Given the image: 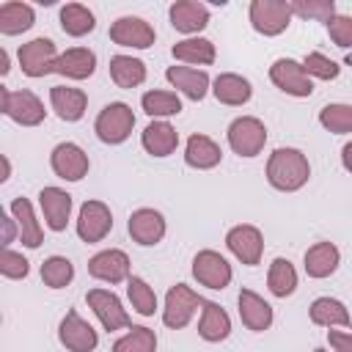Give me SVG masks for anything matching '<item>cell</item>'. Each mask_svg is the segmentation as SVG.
<instances>
[{
    "label": "cell",
    "instance_id": "1",
    "mask_svg": "<svg viewBox=\"0 0 352 352\" xmlns=\"http://www.w3.org/2000/svg\"><path fill=\"white\" fill-rule=\"evenodd\" d=\"M267 184L278 192H297L308 184L311 179V162L305 157V151L294 148V146H278L270 157H267Z\"/></svg>",
    "mask_w": 352,
    "mask_h": 352
},
{
    "label": "cell",
    "instance_id": "2",
    "mask_svg": "<svg viewBox=\"0 0 352 352\" xmlns=\"http://www.w3.org/2000/svg\"><path fill=\"white\" fill-rule=\"evenodd\" d=\"M0 113L6 118H11L14 124H19V126H38L47 118L44 102L30 88L11 91L6 85H0Z\"/></svg>",
    "mask_w": 352,
    "mask_h": 352
},
{
    "label": "cell",
    "instance_id": "3",
    "mask_svg": "<svg viewBox=\"0 0 352 352\" xmlns=\"http://www.w3.org/2000/svg\"><path fill=\"white\" fill-rule=\"evenodd\" d=\"M201 305H204V297L192 286L173 283L165 292V300H162V308H160L162 324L168 330H182V327H187L192 322V316L201 311Z\"/></svg>",
    "mask_w": 352,
    "mask_h": 352
},
{
    "label": "cell",
    "instance_id": "4",
    "mask_svg": "<svg viewBox=\"0 0 352 352\" xmlns=\"http://www.w3.org/2000/svg\"><path fill=\"white\" fill-rule=\"evenodd\" d=\"M135 129V113L126 102H107L96 118H94V132L104 146H121L129 140Z\"/></svg>",
    "mask_w": 352,
    "mask_h": 352
},
{
    "label": "cell",
    "instance_id": "5",
    "mask_svg": "<svg viewBox=\"0 0 352 352\" xmlns=\"http://www.w3.org/2000/svg\"><path fill=\"white\" fill-rule=\"evenodd\" d=\"M226 140H228V148L236 154V157H245V160H253L264 151L267 146V126L261 118L256 116H236L228 129H226Z\"/></svg>",
    "mask_w": 352,
    "mask_h": 352
},
{
    "label": "cell",
    "instance_id": "6",
    "mask_svg": "<svg viewBox=\"0 0 352 352\" xmlns=\"http://www.w3.org/2000/svg\"><path fill=\"white\" fill-rule=\"evenodd\" d=\"M85 302L88 308L94 311V316L99 319L102 330L107 333H116V330H129L132 327V319H129V311L124 308L121 297L113 292V289H88L85 292Z\"/></svg>",
    "mask_w": 352,
    "mask_h": 352
},
{
    "label": "cell",
    "instance_id": "7",
    "mask_svg": "<svg viewBox=\"0 0 352 352\" xmlns=\"http://www.w3.org/2000/svg\"><path fill=\"white\" fill-rule=\"evenodd\" d=\"M292 3L289 0H253L248 6L250 28L261 36H280L292 25Z\"/></svg>",
    "mask_w": 352,
    "mask_h": 352
},
{
    "label": "cell",
    "instance_id": "8",
    "mask_svg": "<svg viewBox=\"0 0 352 352\" xmlns=\"http://www.w3.org/2000/svg\"><path fill=\"white\" fill-rule=\"evenodd\" d=\"M58 55H60V52H58L55 41L47 38V36H36V38L25 41V44L16 50L19 69H22V74L30 77V80H38V77L52 74Z\"/></svg>",
    "mask_w": 352,
    "mask_h": 352
},
{
    "label": "cell",
    "instance_id": "9",
    "mask_svg": "<svg viewBox=\"0 0 352 352\" xmlns=\"http://www.w3.org/2000/svg\"><path fill=\"white\" fill-rule=\"evenodd\" d=\"M192 278L198 280V286H206L212 292H220L226 286H231L234 280V267L228 264V258L212 248H204L192 256V267H190Z\"/></svg>",
    "mask_w": 352,
    "mask_h": 352
},
{
    "label": "cell",
    "instance_id": "10",
    "mask_svg": "<svg viewBox=\"0 0 352 352\" xmlns=\"http://www.w3.org/2000/svg\"><path fill=\"white\" fill-rule=\"evenodd\" d=\"M270 80L280 94L294 99H308L314 94V80L302 69V60L294 58H275L270 66Z\"/></svg>",
    "mask_w": 352,
    "mask_h": 352
},
{
    "label": "cell",
    "instance_id": "11",
    "mask_svg": "<svg viewBox=\"0 0 352 352\" xmlns=\"http://www.w3.org/2000/svg\"><path fill=\"white\" fill-rule=\"evenodd\" d=\"M107 36L113 44H118L124 50H148L157 41L154 25L146 22L143 16H135V14H124V16L113 19Z\"/></svg>",
    "mask_w": 352,
    "mask_h": 352
},
{
    "label": "cell",
    "instance_id": "12",
    "mask_svg": "<svg viewBox=\"0 0 352 352\" xmlns=\"http://www.w3.org/2000/svg\"><path fill=\"white\" fill-rule=\"evenodd\" d=\"M226 248L245 267H256L264 256V234L253 223H236L226 231Z\"/></svg>",
    "mask_w": 352,
    "mask_h": 352
},
{
    "label": "cell",
    "instance_id": "13",
    "mask_svg": "<svg viewBox=\"0 0 352 352\" xmlns=\"http://www.w3.org/2000/svg\"><path fill=\"white\" fill-rule=\"evenodd\" d=\"M74 231L82 242L94 245V242H102L110 231H113V212L104 201H96V198H88L80 212H77V220H74Z\"/></svg>",
    "mask_w": 352,
    "mask_h": 352
},
{
    "label": "cell",
    "instance_id": "14",
    "mask_svg": "<svg viewBox=\"0 0 352 352\" xmlns=\"http://www.w3.org/2000/svg\"><path fill=\"white\" fill-rule=\"evenodd\" d=\"M58 341L66 352H94L99 346V333L88 319L80 316V311L69 308L58 322Z\"/></svg>",
    "mask_w": 352,
    "mask_h": 352
},
{
    "label": "cell",
    "instance_id": "15",
    "mask_svg": "<svg viewBox=\"0 0 352 352\" xmlns=\"http://www.w3.org/2000/svg\"><path fill=\"white\" fill-rule=\"evenodd\" d=\"M50 168L63 182H82L91 170V160L80 143L63 140L50 151Z\"/></svg>",
    "mask_w": 352,
    "mask_h": 352
},
{
    "label": "cell",
    "instance_id": "16",
    "mask_svg": "<svg viewBox=\"0 0 352 352\" xmlns=\"http://www.w3.org/2000/svg\"><path fill=\"white\" fill-rule=\"evenodd\" d=\"M126 231H129V236H132L135 245H140V248H154V245H160V242L165 239V234H168V220H165V214H162L160 209H154V206H140V209H135V212L129 214Z\"/></svg>",
    "mask_w": 352,
    "mask_h": 352
},
{
    "label": "cell",
    "instance_id": "17",
    "mask_svg": "<svg viewBox=\"0 0 352 352\" xmlns=\"http://www.w3.org/2000/svg\"><path fill=\"white\" fill-rule=\"evenodd\" d=\"M88 275L94 280H102V283H110V286L126 283L132 278L129 256L121 248H104V250H99L88 258Z\"/></svg>",
    "mask_w": 352,
    "mask_h": 352
},
{
    "label": "cell",
    "instance_id": "18",
    "mask_svg": "<svg viewBox=\"0 0 352 352\" xmlns=\"http://www.w3.org/2000/svg\"><path fill=\"white\" fill-rule=\"evenodd\" d=\"M165 80L170 82V88H176L179 96H184L190 102H201V99H206V94H212V77L206 74V69L173 63L165 69Z\"/></svg>",
    "mask_w": 352,
    "mask_h": 352
},
{
    "label": "cell",
    "instance_id": "19",
    "mask_svg": "<svg viewBox=\"0 0 352 352\" xmlns=\"http://www.w3.org/2000/svg\"><path fill=\"white\" fill-rule=\"evenodd\" d=\"M38 209H41V217H44V226L55 234L66 231L69 220H72V209H74V201L72 195L63 190V187H41L38 190Z\"/></svg>",
    "mask_w": 352,
    "mask_h": 352
},
{
    "label": "cell",
    "instance_id": "20",
    "mask_svg": "<svg viewBox=\"0 0 352 352\" xmlns=\"http://www.w3.org/2000/svg\"><path fill=\"white\" fill-rule=\"evenodd\" d=\"M236 311H239V319L242 324L250 330V333H264L272 327L275 322V311L272 305L253 289H239L236 294Z\"/></svg>",
    "mask_w": 352,
    "mask_h": 352
},
{
    "label": "cell",
    "instance_id": "21",
    "mask_svg": "<svg viewBox=\"0 0 352 352\" xmlns=\"http://www.w3.org/2000/svg\"><path fill=\"white\" fill-rule=\"evenodd\" d=\"M168 19H170L173 30L182 33L184 38L201 36V30L209 25V6L198 3V0H176L168 8Z\"/></svg>",
    "mask_w": 352,
    "mask_h": 352
},
{
    "label": "cell",
    "instance_id": "22",
    "mask_svg": "<svg viewBox=\"0 0 352 352\" xmlns=\"http://www.w3.org/2000/svg\"><path fill=\"white\" fill-rule=\"evenodd\" d=\"M140 146H143V151H146L148 157H157V160L170 157V154L179 148V132H176V126H173L170 121L154 118V121H148V124L143 126V132H140Z\"/></svg>",
    "mask_w": 352,
    "mask_h": 352
},
{
    "label": "cell",
    "instance_id": "23",
    "mask_svg": "<svg viewBox=\"0 0 352 352\" xmlns=\"http://www.w3.org/2000/svg\"><path fill=\"white\" fill-rule=\"evenodd\" d=\"M338 264H341V250H338V245L330 242V239L314 242V245L305 250V256H302V270H305V275L314 278V280L330 278V275L338 270Z\"/></svg>",
    "mask_w": 352,
    "mask_h": 352
},
{
    "label": "cell",
    "instance_id": "24",
    "mask_svg": "<svg viewBox=\"0 0 352 352\" xmlns=\"http://www.w3.org/2000/svg\"><path fill=\"white\" fill-rule=\"evenodd\" d=\"M50 107L60 121L74 124L88 110V94L82 88H74V85H52L50 88Z\"/></svg>",
    "mask_w": 352,
    "mask_h": 352
},
{
    "label": "cell",
    "instance_id": "25",
    "mask_svg": "<svg viewBox=\"0 0 352 352\" xmlns=\"http://www.w3.org/2000/svg\"><path fill=\"white\" fill-rule=\"evenodd\" d=\"M223 162V148L214 138L204 135V132H195L187 138L184 143V165L192 168V170H212Z\"/></svg>",
    "mask_w": 352,
    "mask_h": 352
},
{
    "label": "cell",
    "instance_id": "26",
    "mask_svg": "<svg viewBox=\"0 0 352 352\" xmlns=\"http://www.w3.org/2000/svg\"><path fill=\"white\" fill-rule=\"evenodd\" d=\"M212 96L220 102V104H228V107H242L253 99V82L236 72H220L214 80H212Z\"/></svg>",
    "mask_w": 352,
    "mask_h": 352
},
{
    "label": "cell",
    "instance_id": "27",
    "mask_svg": "<svg viewBox=\"0 0 352 352\" xmlns=\"http://www.w3.org/2000/svg\"><path fill=\"white\" fill-rule=\"evenodd\" d=\"M8 212L14 214V220H16V226H19V242H22L28 250L41 248V242H44V228H41V220H38V214H36L30 198L16 195V198L11 201V206H8Z\"/></svg>",
    "mask_w": 352,
    "mask_h": 352
},
{
    "label": "cell",
    "instance_id": "28",
    "mask_svg": "<svg viewBox=\"0 0 352 352\" xmlns=\"http://www.w3.org/2000/svg\"><path fill=\"white\" fill-rule=\"evenodd\" d=\"M52 72L66 77V80H74V82L88 80L96 72V52L88 50V47H69V50H63L58 55Z\"/></svg>",
    "mask_w": 352,
    "mask_h": 352
},
{
    "label": "cell",
    "instance_id": "29",
    "mask_svg": "<svg viewBox=\"0 0 352 352\" xmlns=\"http://www.w3.org/2000/svg\"><path fill=\"white\" fill-rule=\"evenodd\" d=\"M198 336L206 344H220V341H226L231 336V316L220 302L204 300L201 316H198Z\"/></svg>",
    "mask_w": 352,
    "mask_h": 352
},
{
    "label": "cell",
    "instance_id": "30",
    "mask_svg": "<svg viewBox=\"0 0 352 352\" xmlns=\"http://www.w3.org/2000/svg\"><path fill=\"white\" fill-rule=\"evenodd\" d=\"M170 55L176 58V63L198 69V66H212L217 58V50L206 36H190V38H179L170 47Z\"/></svg>",
    "mask_w": 352,
    "mask_h": 352
},
{
    "label": "cell",
    "instance_id": "31",
    "mask_svg": "<svg viewBox=\"0 0 352 352\" xmlns=\"http://www.w3.org/2000/svg\"><path fill=\"white\" fill-rule=\"evenodd\" d=\"M308 319L316 324V327H349L352 324V316H349V308L336 300V297H316L311 305H308Z\"/></svg>",
    "mask_w": 352,
    "mask_h": 352
},
{
    "label": "cell",
    "instance_id": "32",
    "mask_svg": "<svg viewBox=\"0 0 352 352\" xmlns=\"http://www.w3.org/2000/svg\"><path fill=\"white\" fill-rule=\"evenodd\" d=\"M36 25V8L22 0H6L0 3V33L3 36H19Z\"/></svg>",
    "mask_w": 352,
    "mask_h": 352
},
{
    "label": "cell",
    "instance_id": "33",
    "mask_svg": "<svg viewBox=\"0 0 352 352\" xmlns=\"http://www.w3.org/2000/svg\"><path fill=\"white\" fill-rule=\"evenodd\" d=\"M107 69H110V80H113L118 88H126V91L143 85V82H146V74H148V72H146V63H143L140 58H135V55H126V52L113 55Z\"/></svg>",
    "mask_w": 352,
    "mask_h": 352
},
{
    "label": "cell",
    "instance_id": "34",
    "mask_svg": "<svg viewBox=\"0 0 352 352\" xmlns=\"http://www.w3.org/2000/svg\"><path fill=\"white\" fill-rule=\"evenodd\" d=\"M140 110L154 121H168L173 116L182 113V96L176 91H168V88H151L140 96Z\"/></svg>",
    "mask_w": 352,
    "mask_h": 352
},
{
    "label": "cell",
    "instance_id": "35",
    "mask_svg": "<svg viewBox=\"0 0 352 352\" xmlns=\"http://www.w3.org/2000/svg\"><path fill=\"white\" fill-rule=\"evenodd\" d=\"M58 22H60V30L66 36L82 38V36H88L96 28V14L88 6H82V3H66L58 11Z\"/></svg>",
    "mask_w": 352,
    "mask_h": 352
},
{
    "label": "cell",
    "instance_id": "36",
    "mask_svg": "<svg viewBox=\"0 0 352 352\" xmlns=\"http://www.w3.org/2000/svg\"><path fill=\"white\" fill-rule=\"evenodd\" d=\"M297 283H300V278H297V270H294V264H292L289 258L278 256V258L270 261V270H267V289H270L272 297H278V300L292 297V294L297 292Z\"/></svg>",
    "mask_w": 352,
    "mask_h": 352
},
{
    "label": "cell",
    "instance_id": "37",
    "mask_svg": "<svg viewBox=\"0 0 352 352\" xmlns=\"http://www.w3.org/2000/svg\"><path fill=\"white\" fill-rule=\"evenodd\" d=\"M126 300H129L132 311L140 314V316H154V314L160 311L154 286H151L146 278H140V275H132V278L126 280Z\"/></svg>",
    "mask_w": 352,
    "mask_h": 352
},
{
    "label": "cell",
    "instance_id": "38",
    "mask_svg": "<svg viewBox=\"0 0 352 352\" xmlns=\"http://www.w3.org/2000/svg\"><path fill=\"white\" fill-rule=\"evenodd\" d=\"M157 333L146 324H132L124 336L113 341L110 352H157Z\"/></svg>",
    "mask_w": 352,
    "mask_h": 352
},
{
    "label": "cell",
    "instance_id": "39",
    "mask_svg": "<svg viewBox=\"0 0 352 352\" xmlns=\"http://www.w3.org/2000/svg\"><path fill=\"white\" fill-rule=\"evenodd\" d=\"M41 283L47 286V289H66L72 280H74V264L66 258V256H47L44 261H41Z\"/></svg>",
    "mask_w": 352,
    "mask_h": 352
},
{
    "label": "cell",
    "instance_id": "40",
    "mask_svg": "<svg viewBox=\"0 0 352 352\" xmlns=\"http://www.w3.org/2000/svg\"><path fill=\"white\" fill-rule=\"evenodd\" d=\"M319 126L330 135H352V104L330 102L319 110Z\"/></svg>",
    "mask_w": 352,
    "mask_h": 352
},
{
    "label": "cell",
    "instance_id": "41",
    "mask_svg": "<svg viewBox=\"0 0 352 352\" xmlns=\"http://www.w3.org/2000/svg\"><path fill=\"white\" fill-rule=\"evenodd\" d=\"M292 3V14L294 16H305V19H319V22H330L338 11L333 0H289Z\"/></svg>",
    "mask_w": 352,
    "mask_h": 352
},
{
    "label": "cell",
    "instance_id": "42",
    "mask_svg": "<svg viewBox=\"0 0 352 352\" xmlns=\"http://www.w3.org/2000/svg\"><path fill=\"white\" fill-rule=\"evenodd\" d=\"M302 69L308 72L311 80H336L341 74V66L333 58H327L324 52H305Z\"/></svg>",
    "mask_w": 352,
    "mask_h": 352
},
{
    "label": "cell",
    "instance_id": "43",
    "mask_svg": "<svg viewBox=\"0 0 352 352\" xmlns=\"http://www.w3.org/2000/svg\"><path fill=\"white\" fill-rule=\"evenodd\" d=\"M0 275L8 278V280H25L30 275V261L14 248H3V253H0Z\"/></svg>",
    "mask_w": 352,
    "mask_h": 352
},
{
    "label": "cell",
    "instance_id": "44",
    "mask_svg": "<svg viewBox=\"0 0 352 352\" xmlns=\"http://www.w3.org/2000/svg\"><path fill=\"white\" fill-rule=\"evenodd\" d=\"M327 36L336 47L341 50H352V16L349 14H336L327 22Z\"/></svg>",
    "mask_w": 352,
    "mask_h": 352
},
{
    "label": "cell",
    "instance_id": "45",
    "mask_svg": "<svg viewBox=\"0 0 352 352\" xmlns=\"http://www.w3.org/2000/svg\"><path fill=\"white\" fill-rule=\"evenodd\" d=\"M327 346L330 352H352V333L346 330H327Z\"/></svg>",
    "mask_w": 352,
    "mask_h": 352
},
{
    "label": "cell",
    "instance_id": "46",
    "mask_svg": "<svg viewBox=\"0 0 352 352\" xmlns=\"http://www.w3.org/2000/svg\"><path fill=\"white\" fill-rule=\"evenodd\" d=\"M0 228H3V248H11V242L14 239H19V226H16V220H14V214L11 212H3L0 214Z\"/></svg>",
    "mask_w": 352,
    "mask_h": 352
},
{
    "label": "cell",
    "instance_id": "47",
    "mask_svg": "<svg viewBox=\"0 0 352 352\" xmlns=\"http://www.w3.org/2000/svg\"><path fill=\"white\" fill-rule=\"evenodd\" d=\"M341 165H344L346 173H352V140H346L341 146Z\"/></svg>",
    "mask_w": 352,
    "mask_h": 352
},
{
    "label": "cell",
    "instance_id": "48",
    "mask_svg": "<svg viewBox=\"0 0 352 352\" xmlns=\"http://www.w3.org/2000/svg\"><path fill=\"white\" fill-rule=\"evenodd\" d=\"M11 72V55L6 47H0V77H6Z\"/></svg>",
    "mask_w": 352,
    "mask_h": 352
},
{
    "label": "cell",
    "instance_id": "49",
    "mask_svg": "<svg viewBox=\"0 0 352 352\" xmlns=\"http://www.w3.org/2000/svg\"><path fill=\"white\" fill-rule=\"evenodd\" d=\"M0 160H3V176H0V182H3V184H6V182H8V179H11V160H8V157H6V154H3V157H0Z\"/></svg>",
    "mask_w": 352,
    "mask_h": 352
},
{
    "label": "cell",
    "instance_id": "50",
    "mask_svg": "<svg viewBox=\"0 0 352 352\" xmlns=\"http://www.w3.org/2000/svg\"><path fill=\"white\" fill-rule=\"evenodd\" d=\"M314 352H330V349H324V346H316V349H314Z\"/></svg>",
    "mask_w": 352,
    "mask_h": 352
}]
</instances>
